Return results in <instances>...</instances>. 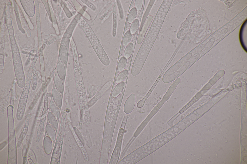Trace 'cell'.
Returning <instances> with one entry per match:
<instances>
[{
    "mask_svg": "<svg viewBox=\"0 0 247 164\" xmlns=\"http://www.w3.org/2000/svg\"><path fill=\"white\" fill-rule=\"evenodd\" d=\"M122 99L110 97L106 112L101 151L109 154L117 120Z\"/></svg>",
    "mask_w": 247,
    "mask_h": 164,
    "instance_id": "6da1fadb",
    "label": "cell"
},
{
    "mask_svg": "<svg viewBox=\"0 0 247 164\" xmlns=\"http://www.w3.org/2000/svg\"><path fill=\"white\" fill-rule=\"evenodd\" d=\"M14 107L9 105L7 107L8 129V164H17V149L13 117Z\"/></svg>",
    "mask_w": 247,
    "mask_h": 164,
    "instance_id": "7a4b0ae2",
    "label": "cell"
},
{
    "mask_svg": "<svg viewBox=\"0 0 247 164\" xmlns=\"http://www.w3.org/2000/svg\"><path fill=\"white\" fill-rule=\"evenodd\" d=\"M126 131L125 127H121L119 129L116 145L109 162V164H117L120 157L124 135Z\"/></svg>",
    "mask_w": 247,
    "mask_h": 164,
    "instance_id": "3957f363",
    "label": "cell"
},
{
    "mask_svg": "<svg viewBox=\"0 0 247 164\" xmlns=\"http://www.w3.org/2000/svg\"><path fill=\"white\" fill-rule=\"evenodd\" d=\"M93 41V46L100 61L104 65L108 66L110 63L109 58L96 37Z\"/></svg>",
    "mask_w": 247,
    "mask_h": 164,
    "instance_id": "277c9868",
    "label": "cell"
},
{
    "mask_svg": "<svg viewBox=\"0 0 247 164\" xmlns=\"http://www.w3.org/2000/svg\"><path fill=\"white\" fill-rule=\"evenodd\" d=\"M29 88H26L24 90L19 101L16 114V118L18 120L22 119L24 113L26 106L28 98Z\"/></svg>",
    "mask_w": 247,
    "mask_h": 164,
    "instance_id": "5b68a950",
    "label": "cell"
},
{
    "mask_svg": "<svg viewBox=\"0 0 247 164\" xmlns=\"http://www.w3.org/2000/svg\"><path fill=\"white\" fill-rule=\"evenodd\" d=\"M135 96L132 93L128 97L124 104V112L127 114L131 113L134 108L135 103Z\"/></svg>",
    "mask_w": 247,
    "mask_h": 164,
    "instance_id": "8992f818",
    "label": "cell"
},
{
    "mask_svg": "<svg viewBox=\"0 0 247 164\" xmlns=\"http://www.w3.org/2000/svg\"><path fill=\"white\" fill-rule=\"evenodd\" d=\"M151 17L150 16L148 17L144 26L141 30L137 38V43L138 44H140L143 42L145 33L151 21V19H152Z\"/></svg>",
    "mask_w": 247,
    "mask_h": 164,
    "instance_id": "52a82bcc",
    "label": "cell"
},
{
    "mask_svg": "<svg viewBox=\"0 0 247 164\" xmlns=\"http://www.w3.org/2000/svg\"><path fill=\"white\" fill-rule=\"evenodd\" d=\"M112 83L111 81H109L107 82L103 85L95 97L94 99L95 101L100 98L110 88L112 85Z\"/></svg>",
    "mask_w": 247,
    "mask_h": 164,
    "instance_id": "ba28073f",
    "label": "cell"
},
{
    "mask_svg": "<svg viewBox=\"0 0 247 164\" xmlns=\"http://www.w3.org/2000/svg\"><path fill=\"white\" fill-rule=\"evenodd\" d=\"M52 140L48 136L45 137L43 141V146L45 153L47 154H50L51 152L52 144Z\"/></svg>",
    "mask_w": 247,
    "mask_h": 164,
    "instance_id": "9c48e42d",
    "label": "cell"
},
{
    "mask_svg": "<svg viewBox=\"0 0 247 164\" xmlns=\"http://www.w3.org/2000/svg\"><path fill=\"white\" fill-rule=\"evenodd\" d=\"M125 84L124 82H122L116 85L111 94L112 97L116 98L119 96L124 88Z\"/></svg>",
    "mask_w": 247,
    "mask_h": 164,
    "instance_id": "30bf717a",
    "label": "cell"
},
{
    "mask_svg": "<svg viewBox=\"0 0 247 164\" xmlns=\"http://www.w3.org/2000/svg\"><path fill=\"white\" fill-rule=\"evenodd\" d=\"M59 56L61 62L64 64H66L68 60V55L66 48L63 45L61 46Z\"/></svg>",
    "mask_w": 247,
    "mask_h": 164,
    "instance_id": "8fae6325",
    "label": "cell"
},
{
    "mask_svg": "<svg viewBox=\"0 0 247 164\" xmlns=\"http://www.w3.org/2000/svg\"><path fill=\"white\" fill-rule=\"evenodd\" d=\"M71 130L74 136L75 140L82 151L84 157L86 160L88 161L89 160V158L88 155L86 150L84 148L79 138H78L76 134V133L74 131L73 129H71Z\"/></svg>",
    "mask_w": 247,
    "mask_h": 164,
    "instance_id": "7c38bea8",
    "label": "cell"
},
{
    "mask_svg": "<svg viewBox=\"0 0 247 164\" xmlns=\"http://www.w3.org/2000/svg\"><path fill=\"white\" fill-rule=\"evenodd\" d=\"M46 132L48 136L54 142L56 139V135L53 127L49 124H48L46 127Z\"/></svg>",
    "mask_w": 247,
    "mask_h": 164,
    "instance_id": "4fadbf2b",
    "label": "cell"
},
{
    "mask_svg": "<svg viewBox=\"0 0 247 164\" xmlns=\"http://www.w3.org/2000/svg\"><path fill=\"white\" fill-rule=\"evenodd\" d=\"M57 69L58 74L61 79L63 80L65 77V71L64 64L61 62L58 63Z\"/></svg>",
    "mask_w": 247,
    "mask_h": 164,
    "instance_id": "5bb4252c",
    "label": "cell"
},
{
    "mask_svg": "<svg viewBox=\"0 0 247 164\" xmlns=\"http://www.w3.org/2000/svg\"><path fill=\"white\" fill-rule=\"evenodd\" d=\"M133 44L131 42L126 46L124 54V57L126 59L129 58L131 56L133 52Z\"/></svg>",
    "mask_w": 247,
    "mask_h": 164,
    "instance_id": "9a60e30c",
    "label": "cell"
},
{
    "mask_svg": "<svg viewBox=\"0 0 247 164\" xmlns=\"http://www.w3.org/2000/svg\"><path fill=\"white\" fill-rule=\"evenodd\" d=\"M48 118L50 125L55 129H57L58 124L55 117L51 112H48Z\"/></svg>",
    "mask_w": 247,
    "mask_h": 164,
    "instance_id": "2e32d148",
    "label": "cell"
},
{
    "mask_svg": "<svg viewBox=\"0 0 247 164\" xmlns=\"http://www.w3.org/2000/svg\"><path fill=\"white\" fill-rule=\"evenodd\" d=\"M137 13V11L135 7H133L130 10L127 17L128 23L131 24L133 22L136 17Z\"/></svg>",
    "mask_w": 247,
    "mask_h": 164,
    "instance_id": "e0dca14e",
    "label": "cell"
},
{
    "mask_svg": "<svg viewBox=\"0 0 247 164\" xmlns=\"http://www.w3.org/2000/svg\"><path fill=\"white\" fill-rule=\"evenodd\" d=\"M131 37L132 35L129 30L127 31L125 33L123 39V45L125 47L126 46L130 43Z\"/></svg>",
    "mask_w": 247,
    "mask_h": 164,
    "instance_id": "ac0fdd59",
    "label": "cell"
},
{
    "mask_svg": "<svg viewBox=\"0 0 247 164\" xmlns=\"http://www.w3.org/2000/svg\"><path fill=\"white\" fill-rule=\"evenodd\" d=\"M128 73L127 69H125L121 72L117 76L115 80V82L119 83L124 81L127 77Z\"/></svg>",
    "mask_w": 247,
    "mask_h": 164,
    "instance_id": "d6986e66",
    "label": "cell"
},
{
    "mask_svg": "<svg viewBox=\"0 0 247 164\" xmlns=\"http://www.w3.org/2000/svg\"><path fill=\"white\" fill-rule=\"evenodd\" d=\"M139 21L138 19H136L132 23L130 31L131 35L135 34L137 32L139 27Z\"/></svg>",
    "mask_w": 247,
    "mask_h": 164,
    "instance_id": "ffe728a7",
    "label": "cell"
},
{
    "mask_svg": "<svg viewBox=\"0 0 247 164\" xmlns=\"http://www.w3.org/2000/svg\"><path fill=\"white\" fill-rule=\"evenodd\" d=\"M127 61V59L124 57L121 58L117 66V69L119 72H121L124 70L126 65Z\"/></svg>",
    "mask_w": 247,
    "mask_h": 164,
    "instance_id": "44dd1931",
    "label": "cell"
},
{
    "mask_svg": "<svg viewBox=\"0 0 247 164\" xmlns=\"http://www.w3.org/2000/svg\"><path fill=\"white\" fill-rule=\"evenodd\" d=\"M50 106L51 110L53 114L56 118L58 119L59 116V111L53 101H51L50 102Z\"/></svg>",
    "mask_w": 247,
    "mask_h": 164,
    "instance_id": "7402d4cb",
    "label": "cell"
},
{
    "mask_svg": "<svg viewBox=\"0 0 247 164\" xmlns=\"http://www.w3.org/2000/svg\"><path fill=\"white\" fill-rule=\"evenodd\" d=\"M113 25L112 33L113 37H114L116 36L117 27V16L116 12L115 11H113Z\"/></svg>",
    "mask_w": 247,
    "mask_h": 164,
    "instance_id": "603a6c76",
    "label": "cell"
},
{
    "mask_svg": "<svg viewBox=\"0 0 247 164\" xmlns=\"http://www.w3.org/2000/svg\"><path fill=\"white\" fill-rule=\"evenodd\" d=\"M55 82L57 89L60 91H62L63 90V85L61 79L59 77L57 76L55 77Z\"/></svg>",
    "mask_w": 247,
    "mask_h": 164,
    "instance_id": "cb8c5ba5",
    "label": "cell"
},
{
    "mask_svg": "<svg viewBox=\"0 0 247 164\" xmlns=\"http://www.w3.org/2000/svg\"><path fill=\"white\" fill-rule=\"evenodd\" d=\"M117 2L118 8L119 16L120 19L123 20L124 18V13L123 7L120 0H117Z\"/></svg>",
    "mask_w": 247,
    "mask_h": 164,
    "instance_id": "d4e9b609",
    "label": "cell"
},
{
    "mask_svg": "<svg viewBox=\"0 0 247 164\" xmlns=\"http://www.w3.org/2000/svg\"><path fill=\"white\" fill-rule=\"evenodd\" d=\"M143 0H136L135 2V8L137 11H140L142 9Z\"/></svg>",
    "mask_w": 247,
    "mask_h": 164,
    "instance_id": "484cf974",
    "label": "cell"
},
{
    "mask_svg": "<svg viewBox=\"0 0 247 164\" xmlns=\"http://www.w3.org/2000/svg\"><path fill=\"white\" fill-rule=\"evenodd\" d=\"M29 154L30 155V156L31 157V158L32 159H33V160L35 162L36 161V159L35 156V155L33 151L32 150H30V151Z\"/></svg>",
    "mask_w": 247,
    "mask_h": 164,
    "instance_id": "4316f807",
    "label": "cell"
},
{
    "mask_svg": "<svg viewBox=\"0 0 247 164\" xmlns=\"http://www.w3.org/2000/svg\"><path fill=\"white\" fill-rule=\"evenodd\" d=\"M241 143L242 145L243 146H246L247 145V140L246 139L244 138L242 139L241 141Z\"/></svg>",
    "mask_w": 247,
    "mask_h": 164,
    "instance_id": "83f0119b",
    "label": "cell"
},
{
    "mask_svg": "<svg viewBox=\"0 0 247 164\" xmlns=\"http://www.w3.org/2000/svg\"><path fill=\"white\" fill-rule=\"evenodd\" d=\"M6 144L7 143L6 142H5L2 144H0V151L5 147Z\"/></svg>",
    "mask_w": 247,
    "mask_h": 164,
    "instance_id": "f1b7e54d",
    "label": "cell"
},
{
    "mask_svg": "<svg viewBox=\"0 0 247 164\" xmlns=\"http://www.w3.org/2000/svg\"><path fill=\"white\" fill-rule=\"evenodd\" d=\"M244 138H245V137H244V136H243V135L241 136V139H242Z\"/></svg>",
    "mask_w": 247,
    "mask_h": 164,
    "instance_id": "f546056e",
    "label": "cell"
}]
</instances>
